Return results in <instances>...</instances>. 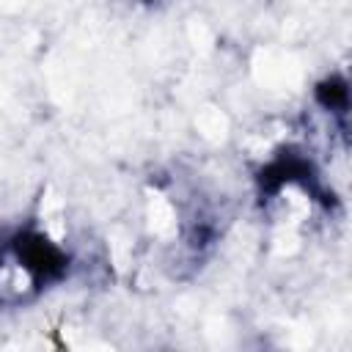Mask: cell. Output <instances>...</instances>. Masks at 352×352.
Returning <instances> with one entry per match:
<instances>
[{
	"instance_id": "1",
	"label": "cell",
	"mask_w": 352,
	"mask_h": 352,
	"mask_svg": "<svg viewBox=\"0 0 352 352\" xmlns=\"http://www.w3.org/2000/svg\"><path fill=\"white\" fill-rule=\"evenodd\" d=\"M47 280L25 258V253L8 236L0 242V308H22L33 302Z\"/></svg>"
}]
</instances>
